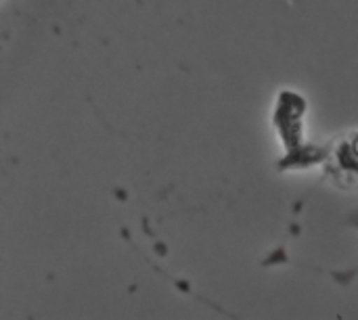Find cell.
<instances>
[{"mask_svg":"<svg viewBox=\"0 0 358 320\" xmlns=\"http://www.w3.org/2000/svg\"><path fill=\"white\" fill-rule=\"evenodd\" d=\"M331 157V168L327 170L329 176L342 187H357L358 184V134L342 140Z\"/></svg>","mask_w":358,"mask_h":320,"instance_id":"1","label":"cell"},{"mask_svg":"<svg viewBox=\"0 0 358 320\" xmlns=\"http://www.w3.org/2000/svg\"><path fill=\"white\" fill-rule=\"evenodd\" d=\"M346 224L348 226H352V228H357L358 231V210H355L352 214H348V218H346ZM358 275V268H355V270H348V272H342V275H336V279L342 283V285H346V283H350L355 277Z\"/></svg>","mask_w":358,"mask_h":320,"instance_id":"2","label":"cell"},{"mask_svg":"<svg viewBox=\"0 0 358 320\" xmlns=\"http://www.w3.org/2000/svg\"><path fill=\"white\" fill-rule=\"evenodd\" d=\"M2 2H4V0H2Z\"/></svg>","mask_w":358,"mask_h":320,"instance_id":"3","label":"cell"}]
</instances>
